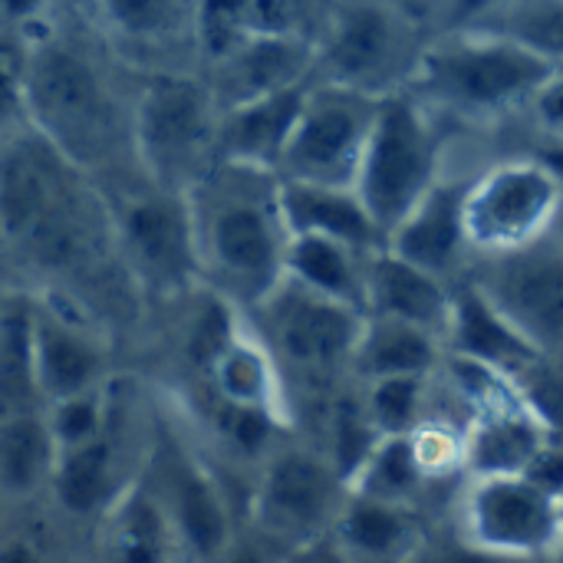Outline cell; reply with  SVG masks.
<instances>
[{"label": "cell", "mask_w": 563, "mask_h": 563, "mask_svg": "<svg viewBox=\"0 0 563 563\" xmlns=\"http://www.w3.org/2000/svg\"><path fill=\"white\" fill-rule=\"evenodd\" d=\"M432 379L435 376H386V379L360 383L366 412L383 439L409 435L426 422Z\"/></svg>", "instance_id": "obj_35"}, {"label": "cell", "mask_w": 563, "mask_h": 563, "mask_svg": "<svg viewBox=\"0 0 563 563\" xmlns=\"http://www.w3.org/2000/svg\"><path fill=\"white\" fill-rule=\"evenodd\" d=\"M96 181L106 195L115 244L145 313L155 317L201 287L188 195L152 181L139 165L119 168Z\"/></svg>", "instance_id": "obj_5"}, {"label": "cell", "mask_w": 563, "mask_h": 563, "mask_svg": "<svg viewBox=\"0 0 563 563\" xmlns=\"http://www.w3.org/2000/svg\"><path fill=\"white\" fill-rule=\"evenodd\" d=\"M455 284L399 257L393 247L366 254V313L419 323L445 340ZM363 313V317H366Z\"/></svg>", "instance_id": "obj_23"}, {"label": "cell", "mask_w": 563, "mask_h": 563, "mask_svg": "<svg viewBox=\"0 0 563 563\" xmlns=\"http://www.w3.org/2000/svg\"><path fill=\"white\" fill-rule=\"evenodd\" d=\"M541 353L563 356V221L541 241L472 257L465 274Z\"/></svg>", "instance_id": "obj_16"}, {"label": "cell", "mask_w": 563, "mask_h": 563, "mask_svg": "<svg viewBox=\"0 0 563 563\" xmlns=\"http://www.w3.org/2000/svg\"><path fill=\"white\" fill-rule=\"evenodd\" d=\"M280 208H284L290 234L333 238L366 254L386 244L379 224L366 211L356 188L280 178Z\"/></svg>", "instance_id": "obj_26"}, {"label": "cell", "mask_w": 563, "mask_h": 563, "mask_svg": "<svg viewBox=\"0 0 563 563\" xmlns=\"http://www.w3.org/2000/svg\"><path fill=\"white\" fill-rule=\"evenodd\" d=\"M317 43L307 36H247L218 59L205 63L201 73L221 106H241L277 89L313 79Z\"/></svg>", "instance_id": "obj_19"}, {"label": "cell", "mask_w": 563, "mask_h": 563, "mask_svg": "<svg viewBox=\"0 0 563 563\" xmlns=\"http://www.w3.org/2000/svg\"><path fill=\"white\" fill-rule=\"evenodd\" d=\"M139 73L102 40L82 7L63 3L26 26V122L92 178L139 165L132 102Z\"/></svg>", "instance_id": "obj_2"}, {"label": "cell", "mask_w": 563, "mask_h": 563, "mask_svg": "<svg viewBox=\"0 0 563 563\" xmlns=\"http://www.w3.org/2000/svg\"><path fill=\"white\" fill-rule=\"evenodd\" d=\"M465 478L478 475H521L534 455L551 442V432L525 402L518 386L478 406L465 429Z\"/></svg>", "instance_id": "obj_21"}, {"label": "cell", "mask_w": 563, "mask_h": 563, "mask_svg": "<svg viewBox=\"0 0 563 563\" xmlns=\"http://www.w3.org/2000/svg\"><path fill=\"white\" fill-rule=\"evenodd\" d=\"M63 0H0V26H33L46 20Z\"/></svg>", "instance_id": "obj_46"}, {"label": "cell", "mask_w": 563, "mask_h": 563, "mask_svg": "<svg viewBox=\"0 0 563 563\" xmlns=\"http://www.w3.org/2000/svg\"><path fill=\"white\" fill-rule=\"evenodd\" d=\"M525 402L534 409V416L544 422L554 442H563V356L541 353L528 369H521L515 379Z\"/></svg>", "instance_id": "obj_38"}, {"label": "cell", "mask_w": 563, "mask_h": 563, "mask_svg": "<svg viewBox=\"0 0 563 563\" xmlns=\"http://www.w3.org/2000/svg\"><path fill=\"white\" fill-rule=\"evenodd\" d=\"M465 191L468 178L442 175L432 191L386 234V247L455 284L472 264L465 231Z\"/></svg>", "instance_id": "obj_20"}, {"label": "cell", "mask_w": 563, "mask_h": 563, "mask_svg": "<svg viewBox=\"0 0 563 563\" xmlns=\"http://www.w3.org/2000/svg\"><path fill=\"white\" fill-rule=\"evenodd\" d=\"M551 73V63L515 40L482 26H465L429 36L406 89L439 119L495 125L525 112Z\"/></svg>", "instance_id": "obj_4"}, {"label": "cell", "mask_w": 563, "mask_h": 563, "mask_svg": "<svg viewBox=\"0 0 563 563\" xmlns=\"http://www.w3.org/2000/svg\"><path fill=\"white\" fill-rule=\"evenodd\" d=\"M563 191L554 175L528 152L492 162L465 191V231L472 257L528 247L561 228Z\"/></svg>", "instance_id": "obj_12"}, {"label": "cell", "mask_w": 563, "mask_h": 563, "mask_svg": "<svg viewBox=\"0 0 563 563\" xmlns=\"http://www.w3.org/2000/svg\"><path fill=\"white\" fill-rule=\"evenodd\" d=\"M459 534L505 558L548 563L563 541V501L528 475H478L465 482Z\"/></svg>", "instance_id": "obj_14"}, {"label": "cell", "mask_w": 563, "mask_h": 563, "mask_svg": "<svg viewBox=\"0 0 563 563\" xmlns=\"http://www.w3.org/2000/svg\"><path fill=\"white\" fill-rule=\"evenodd\" d=\"M33 366L43 409L92 389L115 373V336L79 303L56 290H30Z\"/></svg>", "instance_id": "obj_15"}, {"label": "cell", "mask_w": 563, "mask_h": 563, "mask_svg": "<svg viewBox=\"0 0 563 563\" xmlns=\"http://www.w3.org/2000/svg\"><path fill=\"white\" fill-rule=\"evenodd\" d=\"M201 284L251 313L287 277L290 228L280 208V175L221 158L191 191Z\"/></svg>", "instance_id": "obj_3"}, {"label": "cell", "mask_w": 563, "mask_h": 563, "mask_svg": "<svg viewBox=\"0 0 563 563\" xmlns=\"http://www.w3.org/2000/svg\"><path fill=\"white\" fill-rule=\"evenodd\" d=\"M310 82L313 79L224 109L221 112V158L277 172L284 148L297 129Z\"/></svg>", "instance_id": "obj_24"}, {"label": "cell", "mask_w": 563, "mask_h": 563, "mask_svg": "<svg viewBox=\"0 0 563 563\" xmlns=\"http://www.w3.org/2000/svg\"><path fill=\"white\" fill-rule=\"evenodd\" d=\"M409 563H541V561H518V558H505V554H495V551H485L478 544H472L468 538L459 534H449V538H432L426 534L422 544L416 548L412 561Z\"/></svg>", "instance_id": "obj_39"}, {"label": "cell", "mask_w": 563, "mask_h": 563, "mask_svg": "<svg viewBox=\"0 0 563 563\" xmlns=\"http://www.w3.org/2000/svg\"><path fill=\"white\" fill-rule=\"evenodd\" d=\"M142 478L165 511L185 558L211 563L238 534L228 488L205 452L185 435L178 409L175 419L158 429V435L152 432Z\"/></svg>", "instance_id": "obj_10"}, {"label": "cell", "mask_w": 563, "mask_h": 563, "mask_svg": "<svg viewBox=\"0 0 563 563\" xmlns=\"http://www.w3.org/2000/svg\"><path fill=\"white\" fill-rule=\"evenodd\" d=\"M429 36L426 16L402 0H330L313 79L389 96L409 86Z\"/></svg>", "instance_id": "obj_7"}, {"label": "cell", "mask_w": 563, "mask_h": 563, "mask_svg": "<svg viewBox=\"0 0 563 563\" xmlns=\"http://www.w3.org/2000/svg\"><path fill=\"white\" fill-rule=\"evenodd\" d=\"M531 145L525 148L531 158H538L551 175H554V181L561 185L563 191V139H558V135H541V132H534L531 129Z\"/></svg>", "instance_id": "obj_47"}, {"label": "cell", "mask_w": 563, "mask_h": 563, "mask_svg": "<svg viewBox=\"0 0 563 563\" xmlns=\"http://www.w3.org/2000/svg\"><path fill=\"white\" fill-rule=\"evenodd\" d=\"M442 175V119L409 89L383 96L353 185L383 238L432 191Z\"/></svg>", "instance_id": "obj_8"}, {"label": "cell", "mask_w": 563, "mask_h": 563, "mask_svg": "<svg viewBox=\"0 0 563 563\" xmlns=\"http://www.w3.org/2000/svg\"><path fill=\"white\" fill-rule=\"evenodd\" d=\"M132 148L152 181L181 195L221 162V106L201 69L139 73Z\"/></svg>", "instance_id": "obj_6"}, {"label": "cell", "mask_w": 563, "mask_h": 563, "mask_svg": "<svg viewBox=\"0 0 563 563\" xmlns=\"http://www.w3.org/2000/svg\"><path fill=\"white\" fill-rule=\"evenodd\" d=\"M521 475H528L534 485H541L544 492L558 495L563 501V442L551 439Z\"/></svg>", "instance_id": "obj_43"}, {"label": "cell", "mask_w": 563, "mask_h": 563, "mask_svg": "<svg viewBox=\"0 0 563 563\" xmlns=\"http://www.w3.org/2000/svg\"><path fill=\"white\" fill-rule=\"evenodd\" d=\"M102 40L135 69H201L198 0H79Z\"/></svg>", "instance_id": "obj_17"}, {"label": "cell", "mask_w": 563, "mask_h": 563, "mask_svg": "<svg viewBox=\"0 0 563 563\" xmlns=\"http://www.w3.org/2000/svg\"><path fill=\"white\" fill-rule=\"evenodd\" d=\"M115 383H119V376L106 389H92V393L46 406V422H49L56 449L82 445L109 426L112 409H115Z\"/></svg>", "instance_id": "obj_36"}, {"label": "cell", "mask_w": 563, "mask_h": 563, "mask_svg": "<svg viewBox=\"0 0 563 563\" xmlns=\"http://www.w3.org/2000/svg\"><path fill=\"white\" fill-rule=\"evenodd\" d=\"M119 386L122 379L115 383V409L109 426L96 439L56 452L46 501L73 525L96 528V521L142 478L145 462L132 459V445L142 442L129 439V429L122 422L125 402L119 399Z\"/></svg>", "instance_id": "obj_18"}, {"label": "cell", "mask_w": 563, "mask_h": 563, "mask_svg": "<svg viewBox=\"0 0 563 563\" xmlns=\"http://www.w3.org/2000/svg\"><path fill=\"white\" fill-rule=\"evenodd\" d=\"M284 558L287 551L280 544H274L271 538H264L261 531L247 525V528H238V534L211 563H284Z\"/></svg>", "instance_id": "obj_42"}, {"label": "cell", "mask_w": 563, "mask_h": 563, "mask_svg": "<svg viewBox=\"0 0 563 563\" xmlns=\"http://www.w3.org/2000/svg\"><path fill=\"white\" fill-rule=\"evenodd\" d=\"M475 26L501 33L563 69V0H508Z\"/></svg>", "instance_id": "obj_34"}, {"label": "cell", "mask_w": 563, "mask_h": 563, "mask_svg": "<svg viewBox=\"0 0 563 563\" xmlns=\"http://www.w3.org/2000/svg\"><path fill=\"white\" fill-rule=\"evenodd\" d=\"M432 482L426 478L412 439L409 435H386L376 442L369 459L360 465V472L350 482V492L393 501V505H409L419 508V498L426 495Z\"/></svg>", "instance_id": "obj_32"}, {"label": "cell", "mask_w": 563, "mask_h": 563, "mask_svg": "<svg viewBox=\"0 0 563 563\" xmlns=\"http://www.w3.org/2000/svg\"><path fill=\"white\" fill-rule=\"evenodd\" d=\"M56 452L46 409L0 419V505L30 508L46 501Z\"/></svg>", "instance_id": "obj_29"}, {"label": "cell", "mask_w": 563, "mask_h": 563, "mask_svg": "<svg viewBox=\"0 0 563 563\" xmlns=\"http://www.w3.org/2000/svg\"><path fill=\"white\" fill-rule=\"evenodd\" d=\"M0 284L56 290L112 336L148 320L99 181L33 125L0 142Z\"/></svg>", "instance_id": "obj_1"}, {"label": "cell", "mask_w": 563, "mask_h": 563, "mask_svg": "<svg viewBox=\"0 0 563 563\" xmlns=\"http://www.w3.org/2000/svg\"><path fill=\"white\" fill-rule=\"evenodd\" d=\"M333 534L360 563H409L429 531L419 508L350 492Z\"/></svg>", "instance_id": "obj_28"}, {"label": "cell", "mask_w": 563, "mask_h": 563, "mask_svg": "<svg viewBox=\"0 0 563 563\" xmlns=\"http://www.w3.org/2000/svg\"><path fill=\"white\" fill-rule=\"evenodd\" d=\"M287 280L366 313V251L320 234H290Z\"/></svg>", "instance_id": "obj_30"}, {"label": "cell", "mask_w": 563, "mask_h": 563, "mask_svg": "<svg viewBox=\"0 0 563 563\" xmlns=\"http://www.w3.org/2000/svg\"><path fill=\"white\" fill-rule=\"evenodd\" d=\"M445 353L482 363L508 379H515L541 356V350L468 277L455 280Z\"/></svg>", "instance_id": "obj_22"}, {"label": "cell", "mask_w": 563, "mask_h": 563, "mask_svg": "<svg viewBox=\"0 0 563 563\" xmlns=\"http://www.w3.org/2000/svg\"><path fill=\"white\" fill-rule=\"evenodd\" d=\"M379 99L383 96L313 79L277 175L287 181L353 188Z\"/></svg>", "instance_id": "obj_13"}, {"label": "cell", "mask_w": 563, "mask_h": 563, "mask_svg": "<svg viewBox=\"0 0 563 563\" xmlns=\"http://www.w3.org/2000/svg\"><path fill=\"white\" fill-rule=\"evenodd\" d=\"M508 0H429L426 10V23L432 33H445V30H465L482 23L485 16H492L498 7H505Z\"/></svg>", "instance_id": "obj_40"}, {"label": "cell", "mask_w": 563, "mask_h": 563, "mask_svg": "<svg viewBox=\"0 0 563 563\" xmlns=\"http://www.w3.org/2000/svg\"><path fill=\"white\" fill-rule=\"evenodd\" d=\"M346 498L350 485L323 449L290 445L284 439L257 468L247 498V525L290 551L333 531Z\"/></svg>", "instance_id": "obj_11"}, {"label": "cell", "mask_w": 563, "mask_h": 563, "mask_svg": "<svg viewBox=\"0 0 563 563\" xmlns=\"http://www.w3.org/2000/svg\"><path fill=\"white\" fill-rule=\"evenodd\" d=\"M181 554L165 511L139 478L92 528V563H175Z\"/></svg>", "instance_id": "obj_25"}, {"label": "cell", "mask_w": 563, "mask_h": 563, "mask_svg": "<svg viewBox=\"0 0 563 563\" xmlns=\"http://www.w3.org/2000/svg\"><path fill=\"white\" fill-rule=\"evenodd\" d=\"M284 563H360L340 541H336V534L333 531H327V534H320V538H313V541H303V544H297V548H290L287 551V558Z\"/></svg>", "instance_id": "obj_44"}, {"label": "cell", "mask_w": 563, "mask_h": 563, "mask_svg": "<svg viewBox=\"0 0 563 563\" xmlns=\"http://www.w3.org/2000/svg\"><path fill=\"white\" fill-rule=\"evenodd\" d=\"M360 386V383H356ZM383 435L376 432L366 402H363V389H336L327 399V432H323V455L333 462V468L346 478V485L353 482V475L360 472V465L369 459V452L376 449Z\"/></svg>", "instance_id": "obj_33"}, {"label": "cell", "mask_w": 563, "mask_h": 563, "mask_svg": "<svg viewBox=\"0 0 563 563\" xmlns=\"http://www.w3.org/2000/svg\"><path fill=\"white\" fill-rule=\"evenodd\" d=\"M0 563H53V558L30 531H0Z\"/></svg>", "instance_id": "obj_45"}, {"label": "cell", "mask_w": 563, "mask_h": 563, "mask_svg": "<svg viewBox=\"0 0 563 563\" xmlns=\"http://www.w3.org/2000/svg\"><path fill=\"white\" fill-rule=\"evenodd\" d=\"M247 323L271 350L280 379L303 383L307 389H340V379H353V350L363 327V313L303 290L287 280L247 313ZM294 409V406H290Z\"/></svg>", "instance_id": "obj_9"}, {"label": "cell", "mask_w": 563, "mask_h": 563, "mask_svg": "<svg viewBox=\"0 0 563 563\" xmlns=\"http://www.w3.org/2000/svg\"><path fill=\"white\" fill-rule=\"evenodd\" d=\"M36 409L43 399L33 366L30 290L0 284V419Z\"/></svg>", "instance_id": "obj_31"}, {"label": "cell", "mask_w": 563, "mask_h": 563, "mask_svg": "<svg viewBox=\"0 0 563 563\" xmlns=\"http://www.w3.org/2000/svg\"><path fill=\"white\" fill-rule=\"evenodd\" d=\"M402 3H409V7H412V0H402ZM412 10H416V7H412Z\"/></svg>", "instance_id": "obj_50"}, {"label": "cell", "mask_w": 563, "mask_h": 563, "mask_svg": "<svg viewBox=\"0 0 563 563\" xmlns=\"http://www.w3.org/2000/svg\"><path fill=\"white\" fill-rule=\"evenodd\" d=\"M445 360V340L419 323L366 313L356 350L353 379L373 383L386 376H435Z\"/></svg>", "instance_id": "obj_27"}, {"label": "cell", "mask_w": 563, "mask_h": 563, "mask_svg": "<svg viewBox=\"0 0 563 563\" xmlns=\"http://www.w3.org/2000/svg\"><path fill=\"white\" fill-rule=\"evenodd\" d=\"M175 563H198V561H191V558H185V554H178V558H175Z\"/></svg>", "instance_id": "obj_49"}, {"label": "cell", "mask_w": 563, "mask_h": 563, "mask_svg": "<svg viewBox=\"0 0 563 563\" xmlns=\"http://www.w3.org/2000/svg\"><path fill=\"white\" fill-rule=\"evenodd\" d=\"M26 30L0 26V142L26 129Z\"/></svg>", "instance_id": "obj_37"}, {"label": "cell", "mask_w": 563, "mask_h": 563, "mask_svg": "<svg viewBox=\"0 0 563 563\" xmlns=\"http://www.w3.org/2000/svg\"><path fill=\"white\" fill-rule=\"evenodd\" d=\"M525 112H528L534 132L563 139V69H554L544 79V86L534 92V99L528 102Z\"/></svg>", "instance_id": "obj_41"}, {"label": "cell", "mask_w": 563, "mask_h": 563, "mask_svg": "<svg viewBox=\"0 0 563 563\" xmlns=\"http://www.w3.org/2000/svg\"><path fill=\"white\" fill-rule=\"evenodd\" d=\"M548 563H563V541H561V548H558V551L551 554V561H548Z\"/></svg>", "instance_id": "obj_48"}]
</instances>
